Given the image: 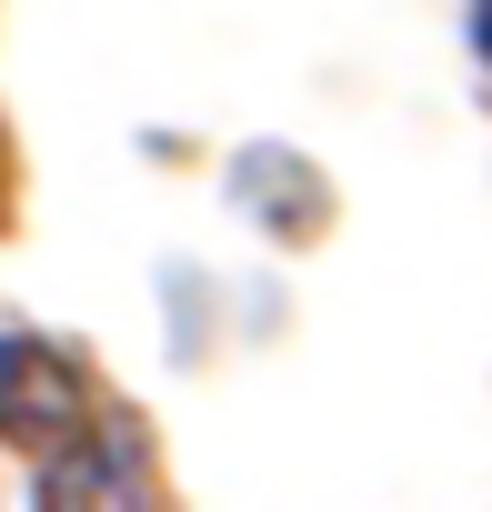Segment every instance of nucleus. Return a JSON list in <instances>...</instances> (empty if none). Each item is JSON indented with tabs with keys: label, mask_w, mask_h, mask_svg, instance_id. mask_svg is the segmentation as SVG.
I'll return each instance as SVG.
<instances>
[{
	"label": "nucleus",
	"mask_w": 492,
	"mask_h": 512,
	"mask_svg": "<svg viewBox=\"0 0 492 512\" xmlns=\"http://www.w3.org/2000/svg\"><path fill=\"white\" fill-rule=\"evenodd\" d=\"M81 432H91V372L41 332H0V442L51 462Z\"/></svg>",
	"instance_id": "1"
},
{
	"label": "nucleus",
	"mask_w": 492,
	"mask_h": 512,
	"mask_svg": "<svg viewBox=\"0 0 492 512\" xmlns=\"http://www.w3.org/2000/svg\"><path fill=\"white\" fill-rule=\"evenodd\" d=\"M31 502H41V512H81V502H151V472H141V452H131V442H111V452L61 442Z\"/></svg>",
	"instance_id": "2"
},
{
	"label": "nucleus",
	"mask_w": 492,
	"mask_h": 512,
	"mask_svg": "<svg viewBox=\"0 0 492 512\" xmlns=\"http://www.w3.org/2000/svg\"><path fill=\"white\" fill-rule=\"evenodd\" d=\"M472 51L492 61V0H472Z\"/></svg>",
	"instance_id": "3"
}]
</instances>
